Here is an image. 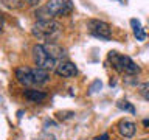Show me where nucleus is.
I'll list each match as a JSON object with an SVG mask.
<instances>
[{"label": "nucleus", "instance_id": "1", "mask_svg": "<svg viewBox=\"0 0 149 140\" xmlns=\"http://www.w3.org/2000/svg\"><path fill=\"white\" fill-rule=\"evenodd\" d=\"M61 33V23L56 20H37L31 27V34L42 41H50L54 39Z\"/></svg>", "mask_w": 149, "mask_h": 140}, {"label": "nucleus", "instance_id": "2", "mask_svg": "<svg viewBox=\"0 0 149 140\" xmlns=\"http://www.w3.org/2000/svg\"><path fill=\"white\" fill-rule=\"evenodd\" d=\"M109 62L112 64L118 73H123V75H137L140 72L138 65L134 62L129 56H124V55H120L118 51H110L109 53Z\"/></svg>", "mask_w": 149, "mask_h": 140}, {"label": "nucleus", "instance_id": "3", "mask_svg": "<svg viewBox=\"0 0 149 140\" xmlns=\"http://www.w3.org/2000/svg\"><path fill=\"white\" fill-rule=\"evenodd\" d=\"M31 58H33V62H34L36 67L44 69V70H47V72L54 70V69H56V64H58V62H56V61L48 55V51L45 50L44 44H36L34 47H33V50H31Z\"/></svg>", "mask_w": 149, "mask_h": 140}, {"label": "nucleus", "instance_id": "4", "mask_svg": "<svg viewBox=\"0 0 149 140\" xmlns=\"http://www.w3.org/2000/svg\"><path fill=\"white\" fill-rule=\"evenodd\" d=\"M45 8L48 9L51 17H64L73 11V2L72 0H47Z\"/></svg>", "mask_w": 149, "mask_h": 140}, {"label": "nucleus", "instance_id": "5", "mask_svg": "<svg viewBox=\"0 0 149 140\" xmlns=\"http://www.w3.org/2000/svg\"><path fill=\"white\" fill-rule=\"evenodd\" d=\"M87 28H88V33L95 37H100V39H110L112 37V28L104 20L92 19V20L87 22Z\"/></svg>", "mask_w": 149, "mask_h": 140}, {"label": "nucleus", "instance_id": "6", "mask_svg": "<svg viewBox=\"0 0 149 140\" xmlns=\"http://www.w3.org/2000/svg\"><path fill=\"white\" fill-rule=\"evenodd\" d=\"M14 75H16V81L20 84V86L28 87V89L33 87V86H36V84H34V78H33V69L22 65V67L16 69Z\"/></svg>", "mask_w": 149, "mask_h": 140}, {"label": "nucleus", "instance_id": "7", "mask_svg": "<svg viewBox=\"0 0 149 140\" xmlns=\"http://www.w3.org/2000/svg\"><path fill=\"white\" fill-rule=\"evenodd\" d=\"M54 72H56V75H59V76H62V78H73L78 75V69L72 61L64 59V61H59V62L56 64Z\"/></svg>", "mask_w": 149, "mask_h": 140}, {"label": "nucleus", "instance_id": "8", "mask_svg": "<svg viewBox=\"0 0 149 140\" xmlns=\"http://www.w3.org/2000/svg\"><path fill=\"white\" fill-rule=\"evenodd\" d=\"M118 132L121 137H124V139H132L135 132H137V125L134 123V121H130V120H120L118 121Z\"/></svg>", "mask_w": 149, "mask_h": 140}, {"label": "nucleus", "instance_id": "9", "mask_svg": "<svg viewBox=\"0 0 149 140\" xmlns=\"http://www.w3.org/2000/svg\"><path fill=\"white\" fill-rule=\"evenodd\" d=\"M44 47H45V50L48 51V55L53 58L56 62L58 61H64V58L67 56V53H65V48H62L61 45H58V44H54V42H48V44H44Z\"/></svg>", "mask_w": 149, "mask_h": 140}, {"label": "nucleus", "instance_id": "10", "mask_svg": "<svg viewBox=\"0 0 149 140\" xmlns=\"http://www.w3.org/2000/svg\"><path fill=\"white\" fill-rule=\"evenodd\" d=\"M23 97L31 103H42L47 98V93L42 92V90H37V89L30 87V89H26V90H23Z\"/></svg>", "mask_w": 149, "mask_h": 140}, {"label": "nucleus", "instance_id": "11", "mask_svg": "<svg viewBox=\"0 0 149 140\" xmlns=\"http://www.w3.org/2000/svg\"><path fill=\"white\" fill-rule=\"evenodd\" d=\"M33 78H34V84L36 86H44L50 81V72H47L44 69L34 67L33 69Z\"/></svg>", "mask_w": 149, "mask_h": 140}, {"label": "nucleus", "instance_id": "12", "mask_svg": "<svg viewBox=\"0 0 149 140\" xmlns=\"http://www.w3.org/2000/svg\"><path fill=\"white\" fill-rule=\"evenodd\" d=\"M130 25H132L134 34H135V37H137L138 41H144V39H146V34H144L143 28H141V25H140V20H137V19H132V20H130Z\"/></svg>", "mask_w": 149, "mask_h": 140}, {"label": "nucleus", "instance_id": "13", "mask_svg": "<svg viewBox=\"0 0 149 140\" xmlns=\"http://www.w3.org/2000/svg\"><path fill=\"white\" fill-rule=\"evenodd\" d=\"M34 16L37 17V20H51V14L48 13V9H47L45 6H42V8H39L37 11L34 13Z\"/></svg>", "mask_w": 149, "mask_h": 140}, {"label": "nucleus", "instance_id": "14", "mask_svg": "<svg viewBox=\"0 0 149 140\" xmlns=\"http://www.w3.org/2000/svg\"><path fill=\"white\" fill-rule=\"evenodd\" d=\"M116 106H118L121 111H126V112H130V114H135V107L130 104L129 101H126V100L118 101V104H116Z\"/></svg>", "mask_w": 149, "mask_h": 140}, {"label": "nucleus", "instance_id": "15", "mask_svg": "<svg viewBox=\"0 0 149 140\" xmlns=\"http://www.w3.org/2000/svg\"><path fill=\"white\" fill-rule=\"evenodd\" d=\"M3 3L8 8H14V9H19L23 6V0H3Z\"/></svg>", "mask_w": 149, "mask_h": 140}, {"label": "nucleus", "instance_id": "16", "mask_svg": "<svg viewBox=\"0 0 149 140\" xmlns=\"http://www.w3.org/2000/svg\"><path fill=\"white\" fill-rule=\"evenodd\" d=\"M141 95H143L144 100L149 101V83H146V84H144V86L141 87Z\"/></svg>", "mask_w": 149, "mask_h": 140}, {"label": "nucleus", "instance_id": "17", "mask_svg": "<svg viewBox=\"0 0 149 140\" xmlns=\"http://www.w3.org/2000/svg\"><path fill=\"white\" fill-rule=\"evenodd\" d=\"M96 87H100L101 89V81H95V83H93V86L90 87V92H95V89Z\"/></svg>", "mask_w": 149, "mask_h": 140}, {"label": "nucleus", "instance_id": "18", "mask_svg": "<svg viewBox=\"0 0 149 140\" xmlns=\"http://www.w3.org/2000/svg\"><path fill=\"white\" fill-rule=\"evenodd\" d=\"M3 27H5V20H3V17H2V14H0V33L3 31Z\"/></svg>", "mask_w": 149, "mask_h": 140}, {"label": "nucleus", "instance_id": "19", "mask_svg": "<svg viewBox=\"0 0 149 140\" xmlns=\"http://www.w3.org/2000/svg\"><path fill=\"white\" fill-rule=\"evenodd\" d=\"M95 140H109V134H102L101 137H96Z\"/></svg>", "mask_w": 149, "mask_h": 140}, {"label": "nucleus", "instance_id": "20", "mask_svg": "<svg viewBox=\"0 0 149 140\" xmlns=\"http://www.w3.org/2000/svg\"><path fill=\"white\" fill-rule=\"evenodd\" d=\"M26 3H30L31 6H36V5L39 3V0H26Z\"/></svg>", "mask_w": 149, "mask_h": 140}, {"label": "nucleus", "instance_id": "21", "mask_svg": "<svg viewBox=\"0 0 149 140\" xmlns=\"http://www.w3.org/2000/svg\"><path fill=\"white\" fill-rule=\"evenodd\" d=\"M143 125L144 126H149V120H143Z\"/></svg>", "mask_w": 149, "mask_h": 140}, {"label": "nucleus", "instance_id": "22", "mask_svg": "<svg viewBox=\"0 0 149 140\" xmlns=\"http://www.w3.org/2000/svg\"><path fill=\"white\" fill-rule=\"evenodd\" d=\"M141 140H149V139H141Z\"/></svg>", "mask_w": 149, "mask_h": 140}]
</instances>
